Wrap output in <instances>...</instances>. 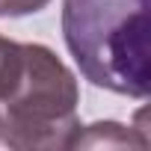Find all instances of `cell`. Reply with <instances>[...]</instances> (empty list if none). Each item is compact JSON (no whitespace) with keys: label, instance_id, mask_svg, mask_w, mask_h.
<instances>
[{"label":"cell","instance_id":"obj_1","mask_svg":"<svg viewBox=\"0 0 151 151\" xmlns=\"http://www.w3.org/2000/svg\"><path fill=\"white\" fill-rule=\"evenodd\" d=\"M62 39L92 86L139 101L148 98V0H62Z\"/></svg>","mask_w":151,"mask_h":151},{"label":"cell","instance_id":"obj_2","mask_svg":"<svg viewBox=\"0 0 151 151\" xmlns=\"http://www.w3.org/2000/svg\"><path fill=\"white\" fill-rule=\"evenodd\" d=\"M21 74L6 95L3 139L15 151H62L80 133V86L47 45H21Z\"/></svg>","mask_w":151,"mask_h":151},{"label":"cell","instance_id":"obj_3","mask_svg":"<svg viewBox=\"0 0 151 151\" xmlns=\"http://www.w3.org/2000/svg\"><path fill=\"white\" fill-rule=\"evenodd\" d=\"M122 148V145H136V148H145L148 145V136L119 124V122H95L89 127H80L77 139H74L71 148Z\"/></svg>","mask_w":151,"mask_h":151},{"label":"cell","instance_id":"obj_4","mask_svg":"<svg viewBox=\"0 0 151 151\" xmlns=\"http://www.w3.org/2000/svg\"><path fill=\"white\" fill-rule=\"evenodd\" d=\"M21 59H24L21 45L0 36V104L6 101V95L12 92L18 74H21Z\"/></svg>","mask_w":151,"mask_h":151},{"label":"cell","instance_id":"obj_5","mask_svg":"<svg viewBox=\"0 0 151 151\" xmlns=\"http://www.w3.org/2000/svg\"><path fill=\"white\" fill-rule=\"evenodd\" d=\"M50 0H0V18H21L42 12Z\"/></svg>","mask_w":151,"mask_h":151},{"label":"cell","instance_id":"obj_6","mask_svg":"<svg viewBox=\"0 0 151 151\" xmlns=\"http://www.w3.org/2000/svg\"><path fill=\"white\" fill-rule=\"evenodd\" d=\"M0 136H3V116H0Z\"/></svg>","mask_w":151,"mask_h":151}]
</instances>
